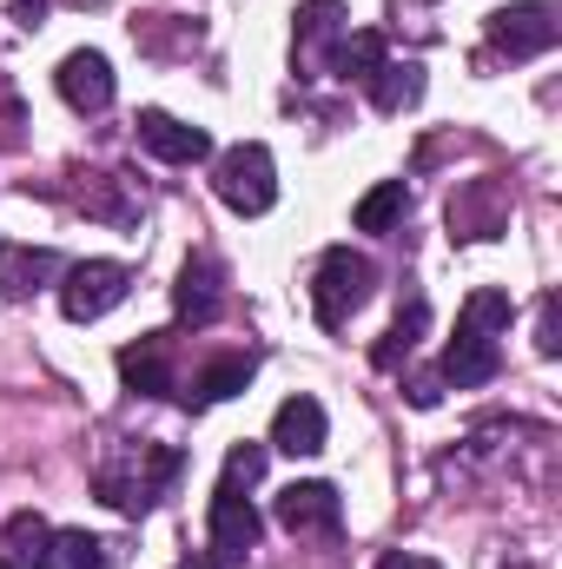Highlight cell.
<instances>
[{
	"label": "cell",
	"instance_id": "1",
	"mask_svg": "<svg viewBox=\"0 0 562 569\" xmlns=\"http://www.w3.org/2000/svg\"><path fill=\"white\" fill-rule=\"evenodd\" d=\"M172 477H179V450H165V443H127L113 463H100L93 490H100L120 517H145V510L165 497Z\"/></svg>",
	"mask_w": 562,
	"mask_h": 569
},
{
	"label": "cell",
	"instance_id": "2",
	"mask_svg": "<svg viewBox=\"0 0 562 569\" xmlns=\"http://www.w3.org/2000/svg\"><path fill=\"white\" fill-rule=\"evenodd\" d=\"M212 192H219L232 212H245V219L272 212V206H279V166H272V146H259V140L225 146V152L212 159Z\"/></svg>",
	"mask_w": 562,
	"mask_h": 569
},
{
	"label": "cell",
	"instance_id": "3",
	"mask_svg": "<svg viewBox=\"0 0 562 569\" xmlns=\"http://www.w3.org/2000/svg\"><path fill=\"white\" fill-rule=\"evenodd\" d=\"M371 284H378V266H371L364 252L331 246V252L318 259V284H311V311H318V325H324V331L351 325V311L371 298Z\"/></svg>",
	"mask_w": 562,
	"mask_h": 569
},
{
	"label": "cell",
	"instance_id": "4",
	"mask_svg": "<svg viewBox=\"0 0 562 569\" xmlns=\"http://www.w3.org/2000/svg\"><path fill=\"white\" fill-rule=\"evenodd\" d=\"M127 291H133V272H127L120 259H80V266L60 272V311H67L73 325H93V318H107L113 305H127Z\"/></svg>",
	"mask_w": 562,
	"mask_h": 569
},
{
	"label": "cell",
	"instance_id": "5",
	"mask_svg": "<svg viewBox=\"0 0 562 569\" xmlns=\"http://www.w3.org/2000/svg\"><path fill=\"white\" fill-rule=\"evenodd\" d=\"M259 550V510L239 483L219 477L212 490V550H205V569H245V557Z\"/></svg>",
	"mask_w": 562,
	"mask_h": 569
},
{
	"label": "cell",
	"instance_id": "6",
	"mask_svg": "<svg viewBox=\"0 0 562 569\" xmlns=\"http://www.w3.org/2000/svg\"><path fill=\"white\" fill-rule=\"evenodd\" d=\"M562 33L556 7L550 0H516V7H496L490 13V47L510 53V60H530V53H550Z\"/></svg>",
	"mask_w": 562,
	"mask_h": 569
},
{
	"label": "cell",
	"instance_id": "7",
	"mask_svg": "<svg viewBox=\"0 0 562 569\" xmlns=\"http://www.w3.org/2000/svg\"><path fill=\"white\" fill-rule=\"evenodd\" d=\"M344 33H351V27H344V7H338V0H304V7H298V33H291L298 73H304V80H324Z\"/></svg>",
	"mask_w": 562,
	"mask_h": 569
},
{
	"label": "cell",
	"instance_id": "8",
	"mask_svg": "<svg viewBox=\"0 0 562 569\" xmlns=\"http://www.w3.org/2000/svg\"><path fill=\"white\" fill-rule=\"evenodd\" d=\"M272 517H279L291 537H338L344 497H338L331 483H284L279 503H272Z\"/></svg>",
	"mask_w": 562,
	"mask_h": 569
},
{
	"label": "cell",
	"instance_id": "9",
	"mask_svg": "<svg viewBox=\"0 0 562 569\" xmlns=\"http://www.w3.org/2000/svg\"><path fill=\"white\" fill-rule=\"evenodd\" d=\"M503 371V351H496V331H476V325H463L456 318V338H450V351H443V385H456V391H476V385H490Z\"/></svg>",
	"mask_w": 562,
	"mask_h": 569
},
{
	"label": "cell",
	"instance_id": "10",
	"mask_svg": "<svg viewBox=\"0 0 562 569\" xmlns=\"http://www.w3.org/2000/svg\"><path fill=\"white\" fill-rule=\"evenodd\" d=\"M53 87H60V100H67L73 113H107V107H113V67H107V53H93V47L67 53L60 73H53Z\"/></svg>",
	"mask_w": 562,
	"mask_h": 569
},
{
	"label": "cell",
	"instance_id": "11",
	"mask_svg": "<svg viewBox=\"0 0 562 569\" xmlns=\"http://www.w3.org/2000/svg\"><path fill=\"white\" fill-rule=\"evenodd\" d=\"M120 378L140 398H179V385H172V331H152L140 345H127L120 351Z\"/></svg>",
	"mask_w": 562,
	"mask_h": 569
},
{
	"label": "cell",
	"instance_id": "12",
	"mask_svg": "<svg viewBox=\"0 0 562 569\" xmlns=\"http://www.w3.org/2000/svg\"><path fill=\"white\" fill-rule=\"evenodd\" d=\"M140 146L159 152L165 166H199V159H212V133H205V127H185V120H172V113H159V107L140 113Z\"/></svg>",
	"mask_w": 562,
	"mask_h": 569
},
{
	"label": "cell",
	"instance_id": "13",
	"mask_svg": "<svg viewBox=\"0 0 562 569\" xmlns=\"http://www.w3.org/2000/svg\"><path fill=\"white\" fill-rule=\"evenodd\" d=\"M272 450L284 457H318L324 450V405L318 398H284L272 411Z\"/></svg>",
	"mask_w": 562,
	"mask_h": 569
},
{
	"label": "cell",
	"instance_id": "14",
	"mask_svg": "<svg viewBox=\"0 0 562 569\" xmlns=\"http://www.w3.org/2000/svg\"><path fill=\"white\" fill-rule=\"evenodd\" d=\"M252 351H225V358H212L199 378H192V391H179V405L185 411H205V405H225V398H239L245 385H252Z\"/></svg>",
	"mask_w": 562,
	"mask_h": 569
},
{
	"label": "cell",
	"instance_id": "15",
	"mask_svg": "<svg viewBox=\"0 0 562 569\" xmlns=\"http://www.w3.org/2000/svg\"><path fill=\"white\" fill-rule=\"evenodd\" d=\"M60 272L67 266L47 246H0V298H33L40 284H53Z\"/></svg>",
	"mask_w": 562,
	"mask_h": 569
},
{
	"label": "cell",
	"instance_id": "16",
	"mask_svg": "<svg viewBox=\"0 0 562 569\" xmlns=\"http://www.w3.org/2000/svg\"><path fill=\"white\" fill-rule=\"evenodd\" d=\"M450 226L463 239H496L503 232V186L496 179H476L470 192H456L450 199Z\"/></svg>",
	"mask_w": 562,
	"mask_h": 569
},
{
	"label": "cell",
	"instance_id": "17",
	"mask_svg": "<svg viewBox=\"0 0 562 569\" xmlns=\"http://www.w3.org/2000/svg\"><path fill=\"white\" fill-rule=\"evenodd\" d=\"M219 266L212 259H192L185 272H179V284H172V305H179V318L185 325H212L219 318V305H225V291H219Z\"/></svg>",
	"mask_w": 562,
	"mask_h": 569
},
{
	"label": "cell",
	"instance_id": "18",
	"mask_svg": "<svg viewBox=\"0 0 562 569\" xmlns=\"http://www.w3.org/2000/svg\"><path fill=\"white\" fill-rule=\"evenodd\" d=\"M47 543H53L47 517H33V510L7 517V530H0V569H40L47 563Z\"/></svg>",
	"mask_w": 562,
	"mask_h": 569
},
{
	"label": "cell",
	"instance_id": "19",
	"mask_svg": "<svg viewBox=\"0 0 562 569\" xmlns=\"http://www.w3.org/2000/svg\"><path fill=\"white\" fill-rule=\"evenodd\" d=\"M364 87H371V107H378V113H404V107L423 100V67L418 60H384Z\"/></svg>",
	"mask_w": 562,
	"mask_h": 569
},
{
	"label": "cell",
	"instance_id": "20",
	"mask_svg": "<svg viewBox=\"0 0 562 569\" xmlns=\"http://www.w3.org/2000/svg\"><path fill=\"white\" fill-rule=\"evenodd\" d=\"M384 60H391L384 33L358 27V33H344V40H338V53H331V80H371V73L384 67Z\"/></svg>",
	"mask_w": 562,
	"mask_h": 569
},
{
	"label": "cell",
	"instance_id": "21",
	"mask_svg": "<svg viewBox=\"0 0 562 569\" xmlns=\"http://www.w3.org/2000/svg\"><path fill=\"white\" fill-rule=\"evenodd\" d=\"M404 212H411V192H404V179H384V186H371V192L358 199V232H391Z\"/></svg>",
	"mask_w": 562,
	"mask_h": 569
},
{
	"label": "cell",
	"instance_id": "22",
	"mask_svg": "<svg viewBox=\"0 0 562 569\" xmlns=\"http://www.w3.org/2000/svg\"><path fill=\"white\" fill-rule=\"evenodd\" d=\"M40 569H107V543H100L93 530H53Z\"/></svg>",
	"mask_w": 562,
	"mask_h": 569
},
{
	"label": "cell",
	"instance_id": "23",
	"mask_svg": "<svg viewBox=\"0 0 562 569\" xmlns=\"http://www.w3.org/2000/svg\"><path fill=\"white\" fill-rule=\"evenodd\" d=\"M423 325H430V305H423V298H411V305L398 311V325L384 331V345L371 351V365H378V371H391L398 358H411V345L423 338Z\"/></svg>",
	"mask_w": 562,
	"mask_h": 569
},
{
	"label": "cell",
	"instance_id": "24",
	"mask_svg": "<svg viewBox=\"0 0 562 569\" xmlns=\"http://www.w3.org/2000/svg\"><path fill=\"white\" fill-rule=\"evenodd\" d=\"M510 318H516V305H510V291H496V284H483V291L463 298V325H476V331H510Z\"/></svg>",
	"mask_w": 562,
	"mask_h": 569
},
{
	"label": "cell",
	"instance_id": "25",
	"mask_svg": "<svg viewBox=\"0 0 562 569\" xmlns=\"http://www.w3.org/2000/svg\"><path fill=\"white\" fill-rule=\"evenodd\" d=\"M259 477H265V443H232V457H225V483L252 490Z\"/></svg>",
	"mask_w": 562,
	"mask_h": 569
},
{
	"label": "cell",
	"instance_id": "26",
	"mask_svg": "<svg viewBox=\"0 0 562 569\" xmlns=\"http://www.w3.org/2000/svg\"><path fill=\"white\" fill-rule=\"evenodd\" d=\"M536 351H543V358L562 351V305L556 298H543V311H536Z\"/></svg>",
	"mask_w": 562,
	"mask_h": 569
},
{
	"label": "cell",
	"instance_id": "27",
	"mask_svg": "<svg viewBox=\"0 0 562 569\" xmlns=\"http://www.w3.org/2000/svg\"><path fill=\"white\" fill-rule=\"evenodd\" d=\"M404 391H411V405H418V411H436V405H443V378H411Z\"/></svg>",
	"mask_w": 562,
	"mask_h": 569
},
{
	"label": "cell",
	"instance_id": "28",
	"mask_svg": "<svg viewBox=\"0 0 562 569\" xmlns=\"http://www.w3.org/2000/svg\"><path fill=\"white\" fill-rule=\"evenodd\" d=\"M7 7H13L20 27H40V20H47V0H7Z\"/></svg>",
	"mask_w": 562,
	"mask_h": 569
},
{
	"label": "cell",
	"instance_id": "29",
	"mask_svg": "<svg viewBox=\"0 0 562 569\" xmlns=\"http://www.w3.org/2000/svg\"><path fill=\"white\" fill-rule=\"evenodd\" d=\"M378 569H436V563H430V557H404V550H391Z\"/></svg>",
	"mask_w": 562,
	"mask_h": 569
}]
</instances>
